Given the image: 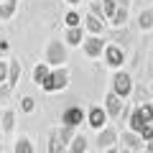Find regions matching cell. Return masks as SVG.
I'll use <instances>...</instances> for the list:
<instances>
[{
  "instance_id": "9a60e30c",
  "label": "cell",
  "mask_w": 153,
  "mask_h": 153,
  "mask_svg": "<svg viewBox=\"0 0 153 153\" xmlns=\"http://www.w3.org/2000/svg\"><path fill=\"white\" fill-rule=\"evenodd\" d=\"M133 112H135L143 123H153V105L151 102H140L138 107H133Z\"/></svg>"
},
{
  "instance_id": "30bf717a",
  "label": "cell",
  "mask_w": 153,
  "mask_h": 153,
  "mask_svg": "<svg viewBox=\"0 0 153 153\" xmlns=\"http://www.w3.org/2000/svg\"><path fill=\"white\" fill-rule=\"evenodd\" d=\"M123 148H125V151H133V153H138V151H143V138L138 135L135 130H128V133H123Z\"/></svg>"
},
{
  "instance_id": "83f0119b",
  "label": "cell",
  "mask_w": 153,
  "mask_h": 153,
  "mask_svg": "<svg viewBox=\"0 0 153 153\" xmlns=\"http://www.w3.org/2000/svg\"><path fill=\"white\" fill-rule=\"evenodd\" d=\"M140 138H143V140H151V138H153V125H151V123L140 130Z\"/></svg>"
},
{
  "instance_id": "7c38bea8",
  "label": "cell",
  "mask_w": 153,
  "mask_h": 153,
  "mask_svg": "<svg viewBox=\"0 0 153 153\" xmlns=\"http://www.w3.org/2000/svg\"><path fill=\"white\" fill-rule=\"evenodd\" d=\"M84 28H87L89 33H94V36H100V33L105 31V18H97V16H92V13H87V16H84Z\"/></svg>"
},
{
  "instance_id": "f546056e",
  "label": "cell",
  "mask_w": 153,
  "mask_h": 153,
  "mask_svg": "<svg viewBox=\"0 0 153 153\" xmlns=\"http://www.w3.org/2000/svg\"><path fill=\"white\" fill-rule=\"evenodd\" d=\"M146 151H148V153H153V138H151V140H146Z\"/></svg>"
},
{
  "instance_id": "d6a6232c",
  "label": "cell",
  "mask_w": 153,
  "mask_h": 153,
  "mask_svg": "<svg viewBox=\"0 0 153 153\" xmlns=\"http://www.w3.org/2000/svg\"><path fill=\"white\" fill-rule=\"evenodd\" d=\"M66 3H69V5H76V3H82V0H66Z\"/></svg>"
},
{
  "instance_id": "484cf974",
  "label": "cell",
  "mask_w": 153,
  "mask_h": 153,
  "mask_svg": "<svg viewBox=\"0 0 153 153\" xmlns=\"http://www.w3.org/2000/svg\"><path fill=\"white\" fill-rule=\"evenodd\" d=\"M21 110L23 112H33V110H36V100L33 97H23L21 100Z\"/></svg>"
},
{
  "instance_id": "9c48e42d",
  "label": "cell",
  "mask_w": 153,
  "mask_h": 153,
  "mask_svg": "<svg viewBox=\"0 0 153 153\" xmlns=\"http://www.w3.org/2000/svg\"><path fill=\"white\" fill-rule=\"evenodd\" d=\"M115 143H117V130H115V128L105 125L102 130H97V146H100V151H107V148H112Z\"/></svg>"
},
{
  "instance_id": "ffe728a7",
  "label": "cell",
  "mask_w": 153,
  "mask_h": 153,
  "mask_svg": "<svg viewBox=\"0 0 153 153\" xmlns=\"http://www.w3.org/2000/svg\"><path fill=\"white\" fill-rule=\"evenodd\" d=\"M0 123H3V133H13V128H16V112L5 110L3 117H0Z\"/></svg>"
},
{
  "instance_id": "52a82bcc",
  "label": "cell",
  "mask_w": 153,
  "mask_h": 153,
  "mask_svg": "<svg viewBox=\"0 0 153 153\" xmlns=\"http://www.w3.org/2000/svg\"><path fill=\"white\" fill-rule=\"evenodd\" d=\"M105 110H107L110 117H120L123 112H125V102H123L120 94H115L112 89L107 92V97H105Z\"/></svg>"
},
{
  "instance_id": "2e32d148",
  "label": "cell",
  "mask_w": 153,
  "mask_h": 153,
  "mask_svg": "<svg viewBox=\"0 0 153 153\" xmlns=\"http://www.w3.org/2000/svg\"><path fill=\"white\" fill-rule=\"evenodd\" d=\"M18 79H21V61L10 59V61H8V84H10V87H16Z\"/></svg>"
},
{
  "instance_id": "4dcf8cb0",
  "label": "cell",
  "mask_w": 153,
  "mask_h": 153,
  "mask_svg": "<svg viewBox=\"0 0 153 153\" xmlns=\"http://www.w3.org/2000/svg\"><path fill=\"white\" fill-rule=\"evenodd\" d=\"M130 3L133 0H117V5H123V8H130Z\"/></svg>"
},
{
  "instance_id": "44dd1931",
  "label": "cell",
  "mask_w": 153,
  "mask_h": 153,
  "mask_svg": "<svg viewBox=\"0 0 153 153\" xmlns=\"http://www.w3.org/2000/svg\"><path fill=\"white\" fill-rule=\"evenodd\" d=\"M56 135H59V143H71V138H74V128L61 123V128L56 130Z\"/></svg>"
},
{
  "instance_id": "5b68a950",
  "label": "cell",
  "mask_w": 153,
  "mask_h": 153,
  "mask_svg": "<svg viewBox=\"0 0 153 153\" xmlns=\"http://www.w3.org/2000/svg\"><path fill=\"white\" fill-rule=\"evenodd\" d=\"M105 46H107V44H105L100 36H94V33H92L89 38H84V41H82V49H84V54H87L89 59L102 56V54H105Z\"/></svg>"
},
{
  "instance_id": "4316f807",
  "label": "cell",
  "mask_w": 153,
  "mask_h": 153,
  "mask_svg": "<svg viewBox=\"0 0 153 153\" xmlns=\"http://www.w3.org/2000/svg\"><path fill=\"white\" fill-rule=\"evenodd\" d=\"M8 82V61H0V84Z\"/></svg>"
},
{
  "instance_id": "3957f363",
  "label": "cell",
  "mask_w": 153,
  "mask_h": 153,
  "mask_svg": "<svg viewBox=\"0 0 153 153\" xmlns=\"http://www.w3.org/2000/svg\"><path fill=\"white\" fill-rule=\"evenodd\" d=\"M112 92L120 94L123 100H128V97L133 94V79H130V74H128V71L117 69V71L112 74Z\"/></svg>"
},
{
  "instance_id": "836d02e7",
  "label": "cell",
  "mask_w": 153,
  "mask_h": 153,
  "mask_svg": "<svg viewBox=\"0 0 153 153\" xmlns=\"http://www.w3.org/2000/svg\"><path fill=\"white\" fill-rule=\"evenodd\" d=\"M3 135H5V133H3V123H0V138H3Z\"/></svg>"
},
{
  "instance_id": "5bb4252c",
  "label": "cell",
  "mask_w": 153,
  "mask_h": 153,
  "mask_svg": "<svg viewBox=\"0 0 153 153\" xmlns=\"http://www.w3.org/2000/svg\"><path fill=\"white\" fill-rule=\"evenodd\" d=\"M18 8V0H0V21H10Z\"/></svg>"
},
{
  "instance_id": "e0dca14e",
  "label": "cell",
  "mask_w": 153,
  "mask_h": 153,
  "mask_svg": "<svg viewBox=\"0 0 153 153\" xmlns=\"http://www.w3.org/2000/svg\"><path fill=\"white\" fill-rule=\"evenodd\" d=\"M138 26H140V31H151L153 28V8H146V10L138 13Z\"/></svg>"
},
{
  "instance_id": "277c9868",
  "label": "cell",
  "mask_w": 153,
  "mask_h": 153,
  "mask_svg": "<svg viewBox=\"0 0 153 153\" xmlns=\"http://www.w3.org/2000/svg\"><path fill=\"white\" fill-rule=\"evenodd\" d=\"M84 120H87V112H84L82 107H76V105H69V107L61 112V123H64V125L76 128V125H82Z\"/></svg>"
},
{
  "instance_id": "cb8c5ba5",
  "label": "cell",
  "mask_w": 153,
  "mask_h": 153,
  "mask_svg": "<svg viewBox=\"0 0 153 153\" xmlns=\"http://www.w3.org/2000/svg\"><path fill=\"white\" fill-rule=\"evenodd\" d=\"M89 13L97 18H105V8H102V0H89ZM107 21V18H105Z\"/></svg>"
},
{
  "instance_id": "e575fe53",
  "label": "cell",
  "mask_w": 153,
  "mask_h": 153,
  "mask_svg": "<svg viewBox=\"0 0 153 153\" xmlns=\"http://www.w3.org/2000/svg\"><path fill=\"white\" fill-rule=\"evenodd\" d=\"M151 94H153V84H151Z\"/></svg>"
},
{
  "instance_id": "d4e9b609",
  "label": "cell",
  "mask_w": 153,
  "mask_h": 153,
  "mask_svg": "<svg viewBox=\"0 0 153 153\" xmlns=\"http://www.w3.org/2000/svg\"><path fill=\"white\" fill-rule=\"evenodd\" d=\"M102 8H105V18L110 21V18H112V13L117 10L120 5H117V0H102Z\"/></svg>"
},
{
  "instance_id": "4fadbf2b",
  "label": "cell",
  "mask_w": 153,
  "mask_h": 153,
  "mask_svg": "<svg viewBox=\"0 0 153 153\" xmlns=\"http://www.w3.org/2000/svg\"><path fill=\"white\" fill-rule=\"evenodd\" d=\"M49 74H51V66L46 64V61H44V64H36V66H33V82H36L38 87H44V82L49 79Z\"/></svg>"
},
{
  "instance_id": "f1b7e54d",
  "label": "cell",
  "mask_w": 153,
  "mask_h": 153,
  "mask_svg": "<svg viewBox=\"0 0 153 153\" xmlns=\"http://www.w3.org/2000/svg\"><path fill=\"white\" fill-rule=\"evenodd\" d=\"M8 51H10V44H8V41H3V38H0V56H3V54H8Z\"/></svg>"
},
{
  "instance_id": "d6986e66",
  "label": "cell",
  "mask_w": 153,
  "mask_h": 153,
  "mask_svg": "<svg viewBox=\"0 0 153 153\" xmlns=\"http://www.w3.org/2000/svg\"><path fill=\"white\" fill-rule=\"evenodd\" d=\"M125 21H128V8H117V10L112 13V18H110V26H115V28H120V26H125Z\"/></svg>"
},
{
  "instance_id": "ac0fdd59",
  "label": "cell",
  "mask_w": 153,
  "mask_h": 153,
  "mask_svg": "<svg viewBox=\"0 0 153 153\" xmlns=\"http://www.w3.org/2000/svg\"><path fill=\"white\" fill-rule=\"evenodd\" d=\"M87 138L84 135H74L71 138V143H69V153H87Z\"/></svg>"
},
{
  "instance_id": "7a4b0ae2",
  "label": "cell",
  "mask_w": 153,
  "mask_h": 153,
  "mask_svg": "<svg viewBox=\"0 0 153 153\" xmlns=\"http://www.w3.org/2000/svg\"><path fill=\"white\" fill-rule=\"evenodd\" d=\"M66 84H69V71H66V66H51V74L49 79L44 82L46 92H59V89H66Z\"/></svg>"
},
{
  "instance_id": "8992f818",
  "label": "cell",
  "mask_w": 153,
  "mask_h": 153,
  "mask_svg": "<svg viewBox=\"0 0 153 153\" xmlns=\"http://www.w3.org/2000/svg\"><path fill=\"white\" fill-rule=\"evenodd\" d=\"M123 61H125V51H123L117 44L105 46V64H107V66H112V69H120Z\"/></svg>"
},
{
  "instance_id": "6da1fadb",
  "label": "cell",
  "mask_w": 153,
  "mask_h": 153,
  "mask_svg": "<svg viewBox=\"0 0 153 153\" xmlns=\"http://www.w3.org/2000/svg\"><path fill=\"white\" fill-rule=\"evenodd\" d=\"M66 56H69V51H66V41L51 38L49 46H46V64H49V66H64Z\"/></svg>"
},
{
  "instance_id": "1f68e13d",
  "label": "cell",
  "mask_w": 153,
  "mask_h": 153,
  "mask_svg": "<svg viewBox=\"0 0 153 153\" xmlns=\"http://www.w3.org/2000/svg\"><path fill=\"white\" fill-rule=\"evenodd\" d=\"M105 153H120V148H117V146H112V148H107Z\"/></svg>"
},
{
  "instance_id": "7402d4cb",
  "label": "cell",
  "mask_w": 153,
  "mask_h": 153,
  "mask_svg": "<svg viewBox=\"0 0 153 153\" xmlns=\"http://www.w3.org/2000/svg\"><path fill=\"white\" fill-rule=\"evenodd\" d=\"M13 153H33V143L28 140V138H18V140H16V148H13Z\"/></svg>"
},
{
  "instance_id": "ba28073f",
  "label": "cell",
  "mask_w": 153,
  "mask_h": 153,
  "mask_svg": "<svg viewBox=\"0 0 153 153\" xmlns=\"http://www.w3.org/2000/svg\"><path fill=\"white\" fill-rule=\"evenodd\" d=\"M107 117H110V115H107L105 107H92L87 112V125L92 128V130H102V128L107 125Z\"/></svg>"
},
{
  "instance_id": "603a6c76",
  "label": "cell",
  "mask_w": 153,
  "mask_h": 153,
  "mask_svg": "<svg viewBox=\"0 0 153 153\" xmlns=\"http://www.w3.org/2000/svg\"><path fill=\"white\" fill-rule=\"evenodd\" d=\"M84 18L82 16H79V13H76V10H69V13H66V16H64V23H66V28H71V26H84Z\"/></svg>"
},
{
  "instance_id": "8fae6325",
  "label": "cell",
  "mask_w": 153,
  "mask_h": 153,
  "mask_svg": "<svg viewBox=\"0 0 153 153\" xmlns=\"http://www.w3.org/2000/svg\"><path fill=\"white\" fill-rule=\"evenodd\" d=\"M64 41H66V46H82V41H84V31H82V26H71V28H66Z\"/></svg>"
}]
</instances>
